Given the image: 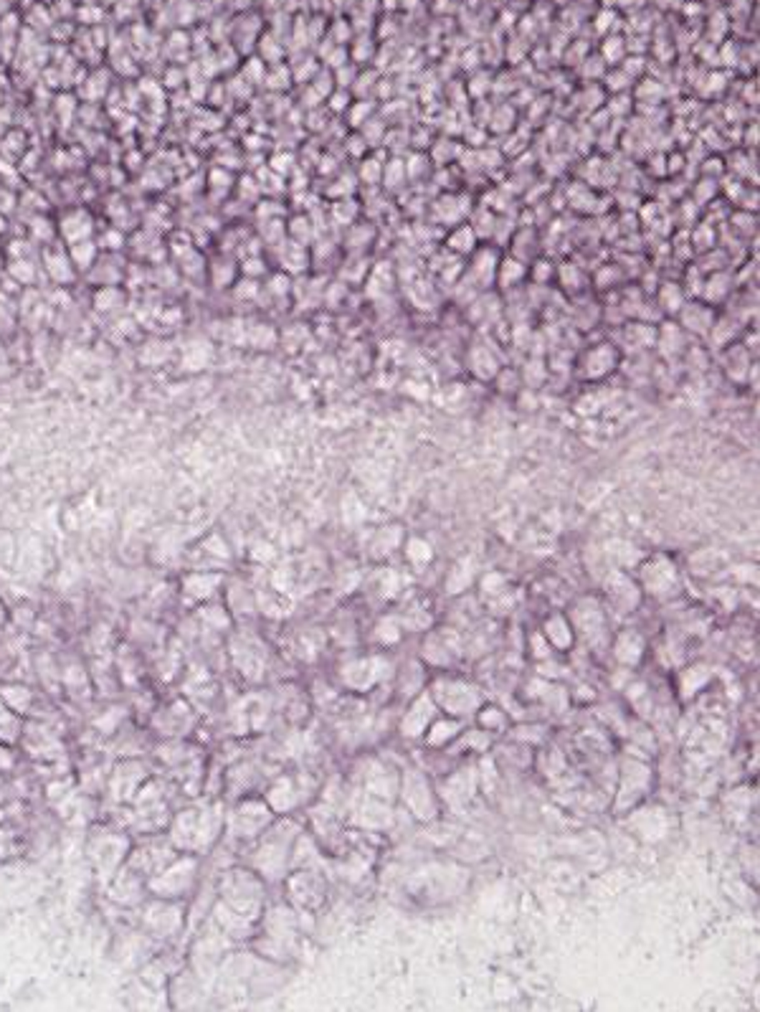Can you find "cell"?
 <instances>
[{
  "mask_svg": "<svg viewBox=\"0 0 760 1012\" xmlns=\"http://www.w3.org/2000/svg\"><path fill=\"white\" fill-rule=\"evenodd\" d=\"M54 221H57V237L61 244L97 239V231H99V221L87 206H68L64 211H58Z\"/></svg>",
  "mask_w": 760,
  "mask_h": 1012,
  "instance_id": "obj_1",
  "label": "cell"
},
{
  "mask_svg": "<svg viewBox=\"0 0 760 1012\" xmlns=\"http://www.w3.org/2000/svg\"><path fill=\"white\" fill-rule=\"evenodd\" d=\"M41 274H44L46 279L51 282L54 287H71V285H77V279H79L81 274L77 272V267H74V262H71V257H68V251L67 247L61 244V241H54V244H48V247H41Z\"/></svg>",
  "mask_w": 760,
  "mask_h": 1012,
  "instance_id": "obj_2",
  "label": "cell"
},
{
  "mask_svg": "<svg viewBox=\"0 0 760 1012\" xmlns=\"http://www.w3.org/2000/svg\"><path fill=\"white\" fill-rule=\"evenodd\" d=\"M94 287H112L125 285L127 282V264L122 259V251H99L97 262L91 264V269L84 274Z\"/></svg>",
  "mask_w": 760,
  "mask_h": 1012,
  "instance_id": "obj_3",
  "label": "cell"
},
{
  "mask_svg": "<svg viewBox=\"0 0 760 1012\" xmlns=\"http://www.w3.org/2000/svg\"><path fill=\"white\" fill-rule=\"evenodd\" d=\"M127 305V292L122 285L112 287H94L91 292V310L102 318H122V310Z\"/></svg>",
  "mask_w": 760,
  "mask_h": 1012,
  "instance_id": "obj_4",
  "label": "cell"
},
{
  "mask_svg": "<svg viewBox=\"0 0 760 1012\" xmlns=\"http://www.w3.org/2000/svg\"><path fill=\"white\" fill-rule=\"evenodd\" d=\"M619 364V353L613 345H596L586 353L583 358V371L588 375L590 381H599L606 374H611L613 368Z\"/></svg>",
  "mask_w": 760,
  "mask_h": 1012,
  "instance_id": "obj_5",
  "label": "cell"
},
{
  "mask_svg": "<svg viewBox=\"0 0 760 1012\" xmlns=\"http://www.w3.org/2000/svg\"><path fill=\"white\" fill-rule=\"evenodd\" d=\"M23 328L21 320V305L13 300L11 295L0 292V341L8 343L13 341Z\"/></svg>",
  "mask_w": 760,
  "mask_h": 1012,
  "instance_id": "obj_6",
  "label": "cell"
},
{
  "mask_svg": "<svg viewBox=\"0 0 760 1012\" xmlns=\"http://www.w3.org/2000/svg\"><path fill=\"white\" fill-rule=\"evenodd\" d=\"M680 312L682 315H692V320L690 318L680 320L682 331L684 332H697V335H703V332H710L713 322H715L713 308H707V305H703V302H684V308H682Z\"/></svg>",
  "mask_w": 760,
  "mask_h": 1012,
  "instance_id": "obj_7",
  "label": "cell"
},
{
  "mask_svg": "<svg viewBox=\"0 0 760 1012\" xmlns=\"http://www.w3.org/2000/svg\"><path fill=\"white\" fill-rule=\"evenodd\" d=\"M68 251V257H71V262H74V267H77V272L84 277V274L89 272L91 269V264L97 262V257H99V244H97V239H84V241H74V244H64Z\"/></svg>",
  "mask_w": 760,
  "mask_h": 1012,
  "instance_id": "obj_8",
  "label": "cell"
},
{
  "mask_svg": "<svg viewBox=\"0 0 760 1012\" xmlns=\"http://www.w3.org/2000/svg\"><path fill=\"white\" fill-rule=\"evenodd\" d=\"M657 302L664 312H680L684 308V302H687V297H684V290L677 282H664L661 290H659Z\"/></svg>",
  "mask_w": 760,
  "mask_h": 1012,
  "instance_id": "obj_9",
  "label": "cell"
},
{
  "mask_svg": "<svg viewBox=\"0 0 760 1012\" xmlns=\"http://www.w3.org/2000/svg\"><path fill=\"white\" fill-rule=\"evenodd\" d=\"M474 244H477V231L472 227L454 228V234L449 237V247L454 251H462V254L474 249Z\"/></svg>",
  "mask_w": 760,
  "mask_h": 1012,
  "instance_id": "obj_10",
  "label": "cell"
},
{
  "mask_svg": "<svg viewBox=\"0 0 760 1012\" xmlns=\"http://www.w3.org/2000/svg\"><path fill=\"white\" fill-rule=\"evenodd\" d=\"M13 371H16V361H13L8 345L0 341V381H5L8 375H13Z\"/></svg>",
  "mask_w": 760,
  "mask_h": 1012,
  "instance_id": "obj_11",
  "label": "cell"
},
{
  "mask_svg": "<svg viewBox=\"0 0 760 1012\" xmlns=\"http://www.w3.org/2000/svg\"><path fill=\"white\" fill-rule=\"evenodd\" d=\"M5 231H8V214H5V211H0V241H3V237H5Z\"/></svg>",
  "mask_w": 760,
  "mask_h": 1012,
  "instance_id": "obj_12",
  "label": "cell"
},
{
  "mask_svg": "<svg viewBox=\"0 0 760 1012\" xmlns=\"http://www.w3.org/2000/svg\"><path fill=\"white\" fill-rule=\"evenodd\" d=\"M3 272H5V249H3V241H0V279H3Z\"/></svg>",
  "mask_w": 760,
  "mask_h": 1012,
  "instance_id": "obj_13",
  "label": "cell"
}]
</instances>
